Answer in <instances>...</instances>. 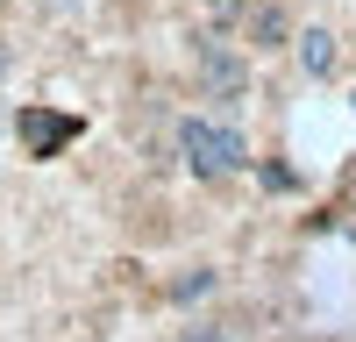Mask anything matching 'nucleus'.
Listing matches in <instances>:
<instances>
[{"label": "nucleus", "instance_id": "1", "mask_svg": "<svg viewBox=\"0 0 356 342\" xmlns=\"http://www.w3.org/2000/svg\"><path fill=\"white\" fill-rule=\"evenodd\" d=\"M178 157L193 164V179H235V171H250V142L228 122L186 114V122H178Z\"/></svg>", "mask_w": 356, "mask_h": 342}, {"label": "nucleus", "instance_id": "2", "mask_svg": "<svg viewBox=\"0 0 356 342\" xmlns=\"http://www.w3.org/2000/svg\"><path fill=\"white\" fill-rule=\"evenodd\" d=\"M193 65H200V86H207V93H221V100H235V93L250 86V57H235V50L214 43V36L193 50Z\"/></svg>", "mask_w": 356, "mask_h": 342}, {"label": "nucleus", "instance_id": "3", "mask_svg": "<svg viewBox=\"0 0 356 342\" xmlns=\"http://www.w3.org/2000/svg\"><path fill=\"white\" fill-rule=\"evenodd\" d=\"M72 136H79L72 114H43V107L22 114V142H29V157H57V142H72Z\"/></svg>", "mask_w": 356, "mask_h": 342}, {"label": "nucleus", "instance_id": "4", "mask_svg": "<svg viewBox=\"0 0 356 342\" xmlns=\"http://www.w3.org/2000/svg\"><path fill=\"white\" fill-rule=\"evenodd\" d=\"M292 50H300V72H307V79H335V65H342L335 28H300V36H292Z\"/></svg>", "mask_w": 356, "mask_h": 342}, {"label": "nucleus", "instance_id": "5", "mask_svg": "<svg viewBox=\"0 0 356 342\" xmlns=\"http://www.w3.org/2000/svg\"><path fill=\"white\" fill-rule=\"evenodd\" d=\"M243 22H250V50H285L292 43V22H285V8H271V0L250 8Z\"/></svg>", "mask_w": 356, "mask_h": 342}, {"label": "nucleus", "instance_id": "6", "mask_svg": "<svg viewBox=\"0 0 356 342\" xmlns=\"http://www.w3.org/2000/svg\"><path fill=\"white\" fill-rule=\"evenodd\" d=\"M200 293H214V271H193V278L171 285V300H200Z\"/></svg>", "mask_w": 356, "mask_h": 342}, {"label": "nucleus", "instance_id": "7", "mask_svg": "<svg viewBox=\"0 0 356 342\" xmlns=\"http://www.w3.org/2000/svg\"><path fill=\"white\" fill-rule=\"evenodd\" d=\"M207 15H214V22H243L250 0H207Z\"/></svg>", "mask_w": 356, "mask_h": 342}, {"label": "nucleus", "instance_id": "8", "mask_svg": "<svg viewBox=\"0 0 356 342\" xmlns=\"http://www.w3.org/2000/svg\"><path fill=\"white\" fill-rule=\"evenodd\" d=\"M178 342H228V335H221V328H186Z\"/></svg>", "mask_w": 356, "mask_h": 342}, {"label": "nucleus", "instance_id": "9", "mask_svg": "<svg viewBox=\"0 0 356 342\" xmlns=\"http://www.w3.org/2000/svg\"><path fill=\"white\" fill-rule=\"evenodd\" d=\"M50 8H79V0H50Z\"/></svg>", "mask_w": 356, "mask_h": 342}, {"label": "nucleus", "instance_id": "10", "mask_svg": "<svg viewBox=\"0 0 356 342\" xmlns=\"http://www.w3.org/2000/svg\"><path fill=\"white\" fill-rule=\"evenodd\" d=\"M0 72H8V50H0Z\"/></svg>", "mask_w": 356, "mask_h": 342}]
</instances>
